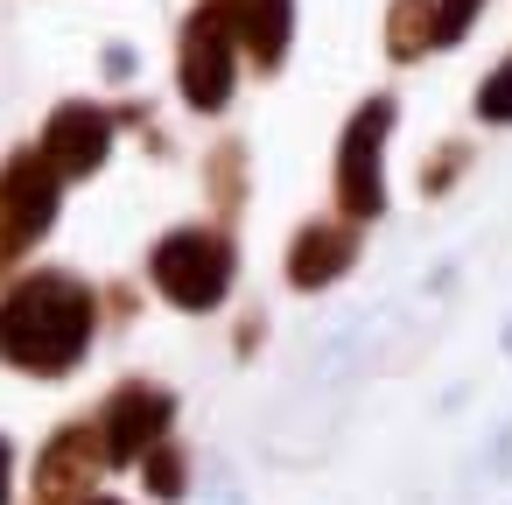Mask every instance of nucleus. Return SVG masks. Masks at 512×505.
Masks as SVG:
<instances>
[{
	"mask_svg": "<svg viewBox=\"0 0 512 505\" xmlns=\"http://www.w3.org/2000/svg\"><path fill=\"white\" fill-rule=\"evenodd\" d=\"M386 134H393V99H365L337 141V211L351 225L386 211Z\"/></svg>",
	"mask_w": 512,
	"mask_h": 505,
	"instance_id": "4",
	"label": "nucleus"
},
{
	"mask_svg": "<svg viewBox=\"0 0 512 505\" xmlns=\"http://www.w3.org/2000/svg\"><path fill=\"white\" fill-rule=\"evenodd\" d=\"M232 274H239V253H232V239L225 232H169L155 253H148V281L176 302V309H190V316H204V309H218L225 302V288H232Z\"/></svg>",
	"mask_w": 512,
	"mask_h": 505,
	"instance_id": "2",
	"label": "nucleus"
},
{
	"mask_svg": "<svg viewBox=\"0 0 512 505\" xmlns=\"http://www.w3.org/2000/svg\"><path fill=\"white\" fill-rule=\"evenodd\" d=\"M176 78H183V99L197 113H225L232 106V85H239V36L232 22L218 15V0L183 22V57H176Z\"/></svg>",
	"mask_w": 512,
	"mask_h": 505,
	"instance_id": "5",
	"label": "nucleus"
},
{
	"mask_svg": "<svg viewBox=\"0 0 512 505\" xmlns=\"http://www.w3.org/2000/svg\"><path fill=\"white\" fill-rule=\"evenodd\" d=\"M106 470V442H99V428H57L50 442H43V463H36V498L43 505H85V491H92V477Z\"/></svg>",
	"mask_w": 512,
	"mask_h": 505,
	"instance_id": "8",
	"label": "nucleus"
},
{
	"mask_svg": "<svg viewBox=\"0 0 512 505\" xmlns=\"http://www.w3.org/2000/svg\"><path fill=\"white\" fill-rule=\"evenodd\" d=\"M57 204H64V176L43 162V148H22L0 162V267L22 260L57 225Z\"/></svg>",
	"mask_w": 512,
	"mask_h": 505,
	"instance_id": "3",
	"label": "nucleus"
},
{
	"mask_svg": "<svg viewBox=\"0 0 512 505\" xmlns=\"http://www.w3.org/2000/svg\"><path fill=\"white\" fill-rule=\"evenodd\" d=\"M477 120H491V127H512V57L477 85Z\"/></svg>",
	"mask_w": 512,
	"mask_h": 505,
	"instance_id": "13",
	"label": "nucleus"
},
{
	"mask_svg": "<svg viewBox=\"0 0 512 505\" xmlns=\"http://www.w3.org/2000/svg\"><path fill=\"white\" fill-rule=\"evenodd\" d=\"M484 0H435V43H463Z\"/></svg>",
	"mask_w": 512,
	"mask_h": 505,
	"instance_id": "14",
	"label": "nucleus"
},
{
	"mask_svg": "<svg viewBox=\"0 0 512 505\" xmlns=\"http://www.w3.org/2000/svg\"><path fill=\"white\" fill-rule=\"evenodd\" d=\"M351 260H358V232L344 218H316L288 246V281L295 288H330L337 274H351Z\"/></svg>",
	"mask_w": 512,
	"mask_h": 505,
	"instance_id": "9",
	"label": "nucleus"
},
{
	"mask_svg": "<svg viewBox=\"0 0 512 505\" xmlns=\"http://www.w3.org/2000/svg\"><path fill=\"white\" fill-rule=\"evenodd\" d=\"M85 505H120V498H85Z\"/></svg>",
	"mask_w": 512,
	"mask_h": 505,
	"instance_id": "18",
	"label": "nucleus"
},
{
	"mask_svg": "<svg viewBox=\"0 0 512 505\" xmlns=\"http://www.w3.org/2000/svg\"><path fill=\"white\" fill-rule=\"evenodd\" d=\"M463 162H470V148H442V155L428 162V176H421V190H442V183H449V176H456Z\"/></svg>",
	"mask_w": 512,
	"mask_h": 505,
	"instance_id": "16",
	"label": "nucleus"
},
{
	"mask_svg": "<svg viewBox=\"0 0 512 505\" xmlns=\"http://www.w3.org/2000/svg\"><path fill=\"white\" fill-rule=\"evenodd\" d=\"M386 50H393V64H414L421 50H435V0H393Z\"/></svg>",
	"mask_w": 512,
	"mask_h": 505,
	"instance_id": "11",
	"label": "nucleus"
},
{
	"mask_svg": "<svg viewBox=\"0 0 512 505\" xmlns=\"http://www.w3.org/2000/svg\"><path fill=\"white\" fill-rule=\"evenodd\" d=\"M176 421V400L148 379H127L113 386V400L99 407V442H106V463H141Z\"/></svg>",
	"mask_w": 512,
	"mask_h": 505,
	"instance_id": "6",
	"label": "nucleus"
},
{
	"mask_svg": "<svg viewBox=\"0 0 512 505\" xmlns=\"http://www.w3.org/2000/svg\"><path fill=\"white\" fill-rule=\"evenodd\" d=\"M141 470H148V491L155 498H183V484H190V463H183V449H169V435L141 456Z\"/></svg>",
	"mask_w": 512,
	"mask_h": 505,
	"instance_id": "12",
	"label": "nucleus"
},
{
	"mask_svg": "<svg viewBox=\"0 0 512 505\" xmlns=\"http://www.w3.org/2000/svg\"><path fill=\"white\" fill-rule=\"evenodd\" d=\"M92 330H99V302L64 267H36L0 295V365L29 379H64L92 351Z\"/></svg>",
	"mask_w": 512,
	"mask_h": 505,
	"instance_id": "1",
	"label": "nucleus"
},
{
	"mask_svg": "<svg viewBox=\"0 0 512 505\" xmlns=\"http://www.w3.org/2000/svg\"><path fill=\"white\" fill-rule=\"evenodd\" d=\"M218 15L232 22L239 50L253 57V71H274L288 57V36H295V0H218Z\"/></svg>",
	"mask_w": 512,
	"mask_h": 505,
	"instance_id": "10",
	"label": "nucleus"
},
{
	"mask_svg": "<svg viewBox=\"0 0 512 505\" xmlns=\"http://www.w3.org/2000/svg\"><path fill=\"white\" fill-rule=\"evenodd\" d=\"M106 155H113V113H106V106L71 99V106L50 113V127H43V162H50L64 183L106 169Z\"/></svg>",
	"mask_w": 512,
	"mask_h": 505,
	"instance_id": "7",
	"label": "nucleus"
},
{
	"mask_svg": "<svg viewBox=\"0 0 512 505\" xmlns=\"http://www.w3.org/2000/svg\"><path fill=\"white\" fill-rule=\"evenodd\" d=\"M211 176H218V211H239V148H218V162H211Z\"/></svg>",
	"mask_w": 512,
	"mask_h": 505,
	"instance_id": "15",
	"label": "nucleus"
},
{
	"mask_svg": "<svg viewBox=\"0 0 512 505\" xmlns=\"http://www.w3.org/2000/svg\"><path fill=\"white\" fill-rule=\"evenodd\" d=\"M8 470H15V449H8V435H0V505H8Z\"/></svg>",
	"mask_w": 512,
	"mask_h": 505,
	"instance_id": "17",
	"label": "nucleus"
}]
</instances>
